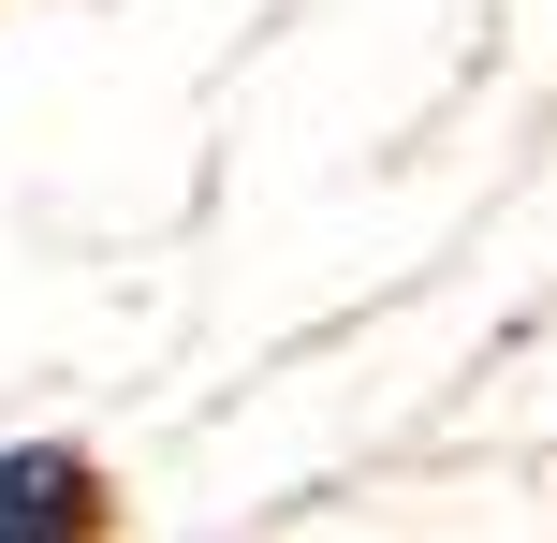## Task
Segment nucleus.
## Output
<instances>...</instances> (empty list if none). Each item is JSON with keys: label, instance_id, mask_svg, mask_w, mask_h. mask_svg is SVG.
<instances>
[{"label": "nucleus", "instance_id": "1", "mask_svg": "<svg viewBox=\"0 0 557 543\" xmlns=\"http://www.w3.org/2000/svg\"><path fill=\"white\" fill-rule=\"evenodd\" d=\"M0 529H74V456H0Z\"/></svg>", "mask_w": 557, "mask_h": 543}]
</instances>
